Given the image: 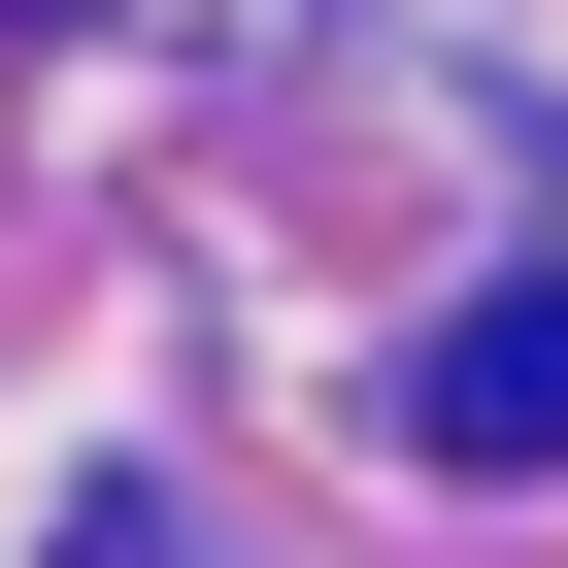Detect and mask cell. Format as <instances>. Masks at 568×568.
Listing matches in <instances>:
<instances>
[{
    "instance_id": "cell-1",
    "label": "cell",
    "mask_w": 568,
    "mask_h": 568,
    "mask_svg": "<svg viewBox=\"0 0 568 568\" xmlns=\"http://www.w3.org/2000/svg\"><path fill=\"white\" fill-rule=\"evenodd\" d=\"M402 435H435V468H568V267H535V302H468V335L402 368Z\"/></svg>"
}]
</instances>
